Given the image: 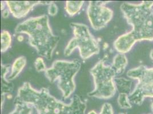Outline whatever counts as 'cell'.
Segmentation results:
<instances>
[{
	"instance_id": "cell-2",
	"label": "cell",
	"mask_w": 153,
	"mask_h": 114,
	"mask_svg": "<svg viewBox=\"0 0 153 114\" xmlns=\"http://www.w3.org/2000/svg\"><path fill=\"white\" fill-rule=\"evenodd\" d=\"M14 30L16 33L27 35L29 44L38 54L51 59L60 38L53 33L47 15L29 18L19 23Z\"/></svg>"
},
{
	"instance_id": "cell-12",
	"label": "cell",
	"mask_w": 153,
	"mask_h": 114,
	"mask_svg": "<svg viewBox=\"0 0 153 114\" xmlns=\"http://www.w3.org/2000/svg\"><path fill=\"white\" fill-rule=\"evenodd\" d=\"M32 108L30 105L22 103H15V108L9 114H32Z\"/></svg>"
},
{
	"instance_id": "cell-1",
	"label": "cell",
	"mask_w": 153,
	"mask_h": 114,
	"mask_svg": "<svg viewBox=\"0 0 153 114\" xmlns=\"http://www.w3.org/2000/svg\"><path fill=\"white\" fill-rule=\"evenodd\" d=\"M14 103H22L35 108L38 114H85L86 103L78 95L74 96L70 103L66 104L51 96L48 89L37 90L29 82L19 87Z\"/></svg>"
},
{
	"instance_id": "cell-9",
	"label": "cell",
	"mask_w": 153,
	"mask_h": 114,
	"mask_svg": "<svg viewBox=\"0 0 153 114\" xmlns=\"http://www.w3.org/2000/svg\"><path fill=\"white\" fill-rule=\"evenodd\" d=\"M83 4V1H67L65 9L67 13L72 17L80 11Z\"/></svg>"
},
{
	"instance_id": "cell-4",
	"label": "cell",
	"mask_w": 153,
	"mask_h": 114,
	"mask_svg": "<svg viewBox=\"0 0 153 114\" xmlns=\"http://www.w3.org/2000/svg\"><path fill=\"white\" fill-rule=\"evenodd\" d=\"M74 37L65 48L64 55L69 56L76 49H78L82 59H87L99 54L100 46L96 38L90 33L89 28L85 24L73 22L70 24Z\"/></svg>"
},
{
	"instance_id": "cell-6",
	"label": "cell",
	"mask_w": 153,
	"mask_h": 114,
	"mask_svg": "<svg viewBox=\"0 0 153 114\" xmlns=\"http://www.w3.org/2000/svg\"><path fill=\"white\" fill-rule=\"evenodd\" d=\"M108 1H90L87 9L88 17L93 29L100 30L105 27L113 17V12L105 7Z\"/></svg>"
},
{
	"instance_id": "cell-13",
	"label": "cell",
	"mask_w": 153,
	"mask_h": 114,
	"mask_svg": "<svg viewBox=\"0 0 153 114\" xmlns=\"http://www.w3.org/2000/svg\"><path fill=\"white\" fill-rule=\"evenodd\" d=\"M118 101L119 106L122 108H128L131 107V106L128 101L127 95L125 93H122L119 95Z\"/></svg>"
},
{
	"instance_id": "cell-16",
	"label": "cell",
	"mask_w": 153,
	"mask_h": 114,
	"mask_svg": "<svg viewBox=\"0 0 153 114\" xmlns=\"http://www.w3.org/2000/svg\"><path fill=\"white\" fill-rule=\"evenodd\" d=\"M48 11L49 15L51 16H55L58 13L57 5L53 1H51V3L48 5Z\"/></svg>"
},
{
	"instance_id": "cell-19",
	"label": "cell",
	"mask_w": 153,
	"mask_h": 114,
	"mask_svg": "<svg viewBox=\"0 0 153 114\" xmlns=\"http://www.w3.org/2000/svg\"><path fill=\"white\" fill-rule=\"evenodd\" d=\"M17 39H18V41H19V42H21L24 39V37L22 36H21V35H19V36H18V37H17Z\"/></svg>"
},
{
	"instance_id": "cell-11",
	"label": "cell",
	"mask_w": 153,
	"mask_h": 114,
	"mask_svg": "<svg viewBox=\"0 0 153 114\" xmlns=\"http://www.w3.org/2000/svg\"><path fill=\"white\" fill-rule=\"evenodd\" d=\"M127 64V59L126 57L121 54L115 56L113 60V66L117 73H121L126 67Z\"/></svg>"
},
{
	"instance_id": "cell-17",
	"label": "cell",
	"mask_w": 153,
	"mask_h": 114,
	"mask_svg": "<svg viewBox=\"0 0 153 114\" xmlns=\"http://www.w3.org/2000/svg\"><path fill=\"white\" fill-rule=\"evenodd\" d=\"M10 13V11H9V9H5V10H4V12H2V17L4 18V19H7V17H9Z\"/></svg>"
},
{
	"instance_id": "cell-10",
	"label": "cell",
	"mask_w": 153,
	"mask_h": 114,
	"mask_svg": "<svg viewBox=\"0 0 153 114\" xmlns=\"http://www.w3.org/2000/svg\"><path fill=\"white\" fill-rule=\"evenodd\" d=\"M12 36L7 30H2L1 33V52L5 53L12 44Z\"/></svg>"
},
{
	"instance_id": "cell-22",
	"label": "cell",
	"mask_w": 153,
	"mask_h": 114,
	"mask_svg": "<svg viewBox=\"0 0 153 114\" xmlns=\"http://www.w3.org/2000/svg\"></svg>"
},
{
	"instance_id": "cell-20",
	"label": "cell",
	"mask_w": 153,
	"mask_h": 114,
	"mask_svg": "<svg viewBox=\"0 0 153 114\" xmlns=\"http://www.w3.org/2000/svg\"><path fill=\"white\" fill-rule=\"evenodd\" d=\"M88 114H98L97 113H96L95 111H94V110H92V111H89V113H88Z\"/></svg>"
},
{
	"instance_id": "cell-5",
	"label": "cell",
	"mask_w": 153,
	"mask_h": 114,
	"mask_svg": "<svg viewBox=\"0 0 153 114\" xmlns=\"http://www.w3.org/2000/svg\"><path fill=\"white\" fill-rule=\"evenodd\" d=\"M93 78L94 89L88 94L90 97L108 99L115 93L114 78L115 73L111 67L105 65L103 60L100 61L90 69Z\"/></svg>"
},
{
	"instance_id": "cell-7",
	"label": "cell",
	"mask_w": 153,
	"mask_h": 114,
	"mask_svg": "<svg viewBox=\"0 0 153 114\" xmlns=\"http://www.w3.org/2000/svg\"><path fill=\"white\" fill-rule=\"evenodd\" d=\"M51 1H7L8 9L16 19L25 17L34 7L38 5H49Z\"/></svg>"
},
{
	"instance_id": "cell-3",
	"label": "cell",
	"mask_w": 153,
	"mask_h": 114,
	"mask_svg": "<svg viewBox=\"0 0 153 114\" xmlns=\"http://www.w3.org/2000/svg\"><path fill=\"white\" fill-rule=\"evenodd\" d=\"M81 66L78 60L55 61L51 67L45 71V76L51 83L58 81V87L64 99H68L74 92L76 83L74 78Z\"/></svg>"
},
{
	"instance_id": "cell-8",
	"label": "cell",
	"mask_w": 153,
	"mask_h": 114,
	"mask_svg": "<svg viewBox=\"0 0 153 114\" xmlns=\"http://www.w3.org/2000/svg\"><path fill=\"white\" fill-rule=\"evenodd\" d=\"M26 64V59L25 57L24 56L18 57L14 61V63L12 64L11 73L8 77V79L9 81H12L19 76V75L25 67Z\"/></svg>"
},
{
	"instance_id": "cell-14",
	"label": "cell",
	"mask_w": 153,
	"mask_h": 114,
	"mask_svg": "<svg viewBox=\"0 0 153 114\" xmlns=\"http://www.w3.org/2000/svg\"><path fill=\"white\" fill-rule=\"evenodd\" d=\"M34 66L38 72L45 71L47 69L44 61L41 57H38L36 59L34 62Z\"/></svg>"
},
{
	"instance_id": "cell-18",
	"label": "cell",
	"mask_w": 153,
	"mask_h": 114,
	"mask_svg": "<svg viewBox=\"0 0 153 114\" xmlns=\"http://www.w3.org/2000/svg\"><path fill=\"white\" fill-rule=\"evenodd\" d=\"M5 5H7L6 4V2H5V1L4 2V1H1V10H5L4 9H5Z\"/></svg>"
},
{
	"instance_id": "cell-21",
	"label": "cell",
	"mask_w": 153,
	"mask_h": 114,
	"mask_svg": "<svg viewBox=\"0 0 153 114\" xmlns=\"http://www.w3.org/2000/svg\"><path fill=\"white\" fill-rule=\"evenodd\" d=\"M120 114H123V113H120Z\"/></svg>"
},
{
	"instance_id": "cell-15",
	"label": "cell",
	"mask_w": 153,
	"mask_h": 114,
	"mask_svg": "<svg viewBox=\"0 0 153 114\" xmlns=\"http://www.w3.org/2000/svg\"><path fill=\"white\" fill-rule=\"evenodd\" d=\"M99 114H113L111 105L108 103L103 104L101 108V112Z\"/></svg>"
}]
</instances>
